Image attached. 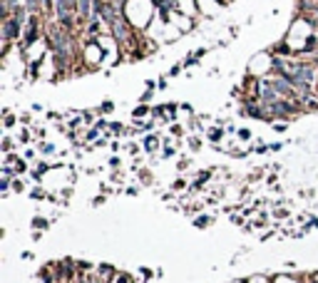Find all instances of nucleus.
Segmentation results:
<instances>
[{
  "label": "nucleus",
  "instance_id": "obj_1",
  "mask_svg": "<svg viewBox=\"0 0 318 283\" xmlns=\"http://www.w3.org/2000/svg\"><path fill=\"white\" fill-rule=\"evenodd\" d=\"M15 33H18V20H10V23L5 25V38H8V40H13V38H15Z\"/></svg>",
  "mask_w": 318,
  "mask_h": 283
}]
</instances>
